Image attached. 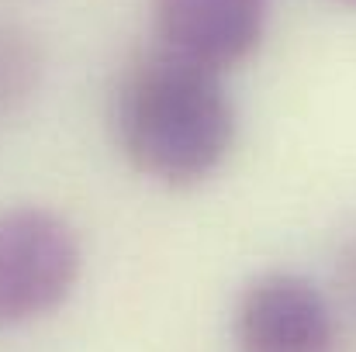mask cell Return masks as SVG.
Instances as JSON below:
<instances>
[{"instance_id": "1", "label": "cell", "mask_w": 356, "mask_h": 352, "mask_svg": "<svg viewBox=\"0 0 356 352\" xmlns=\"http://www.w3.org/2000/svg\"><path fill=\"white\" fill-rule=\"evenodd\" d=\"M108 128L138 176L184 190L222 169L238 121L222 73L149 45L121 62L108 94Z\"/></svg>"}, {"instance_id": "2", "label": "cell", "mask_w": 356, "mask_h": 352, "mask_svg": "<svg viewBox=\"0 0 356 352\" xmlns=\"http://www.w3.org/2000/svg\"><path fill=\"white\" fill-rule=\"evenodd\" d=\"M83 273L76 228L52 208L14 204L0 211V332L59 311Z\"/></svg>"}, {"instance_id": "3", "label": "cell", "mask_w": 356, "mask_h": 352, "mask_svg": "<svg viewBox=\"0 0 356 352\" xmlns=\"http://www.w3.org/2000/svg\"><path fill=\"white\" fill-rule=\"evenodd\" d=\"M238 352H332V301L301 273H263L245 283L232 315Z\"/></svg>"}, {"instance_id": "4", "label": "cell", "mask_w": 356, "mask_h": 352, "mask_svg": "<svg viewBox=\"0 0 356 352\" xmlns=\"http://www.w3.org/2000/svg\"><path fill=\"white\" fill-rule=\"evenodd\" d=\"M266 14L270 0H149L152 45L222 76L259 49Z\"/></svg>"}, {"instance_id": "5", "label": "cell", "mask_w": 356, "mask_h": 352, "mask_svg": "<svg viewBox=\"0 0 356 352\" xmlns=\"http://www.w3.org/2000/svg\"><path fill=\"white\" fill-rule=\"evenodd\" d=\"M45 66L42 38L17 21H0V124L35 104L45 83Z\"/></svg>"}, {"instance_id": "6", "label": "cell", "mask_w": 356, "mask_h": 352, "mask_svg": "<svg viewBox=\"0 0 356 352\" xmlns=\"http://www.w3.org/2000/svg\"><path fill=\"white\" fill-rule=\"evenodd\" d=\"M332 276H336V290H339L343 304L356 315V228H353V235L339 245V252H336V269H332Z\"/></svg>"}, {"instance_id": "7", "label": "cell", "mask_w": 356, "mask_h": 352, "mask_svg": "<svg viewBox=\"0 0 356 352\" xmlns=\"http://www.w3.org/2000/svg\"><path fill=\"white\" fill-rule=\"evenodd\" d=\"M336 3H343V7H356V0H336Z\"/></svg>"}]
</instances>
